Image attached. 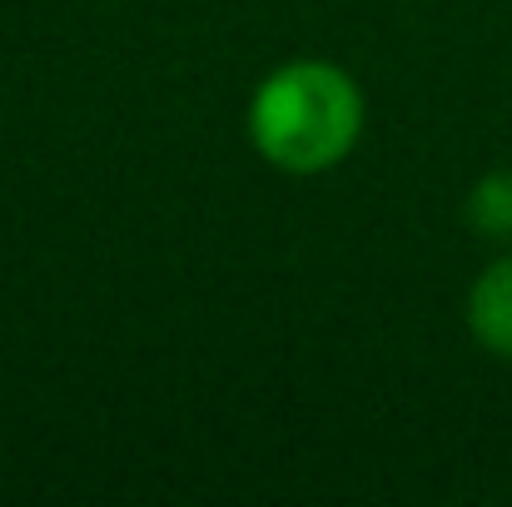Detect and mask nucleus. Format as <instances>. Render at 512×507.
I'll return each mask as SVG.
<instances>
[{
    "instance_id": "3",
    "label": "nucleus",
    "mask_w": 512,
    "mask_h": 507,
    "mask_svg": "<svg viewBox=\"0 0 512 507\" xmlns=\"http://www.w3.org/2000/svg\"><path fill=\"white\" fill-rule=\"evenodd\" d=\"M468 224L483 239H512V169H493L468 189Z\"/></svg>"
},
{
    "instance_id": "2",
    "label": "nucleus",
    "mask_w": 512,
    "mask_h": 507,
    "mask_svg": "<svg viewBox=\"0 0 512 507\" xmlns=\"http://www.w3.org/2000/svg\"><path fill=\"white\" fill-rule=\"evenodd\" d=\"M468 334L483 353L512 358V254L493 259L468 289Z\"/></svg>"
},
{
    "instance_id": "1",
    "label": "nucleus",
    "mask_w": 512,
    "mask_h": 507,
    "mask_svg": "<svg viewBox=\"0 0 512 507\" xmlns=\"http://www.w3.org/2000/svg\"><path fill=\"white\" fill-rule=\"evenodd\" d=\"M363 90L334 60H289L249 100V140L284 174H324L363 140Z\"/></svg>"
}]
</instances>
